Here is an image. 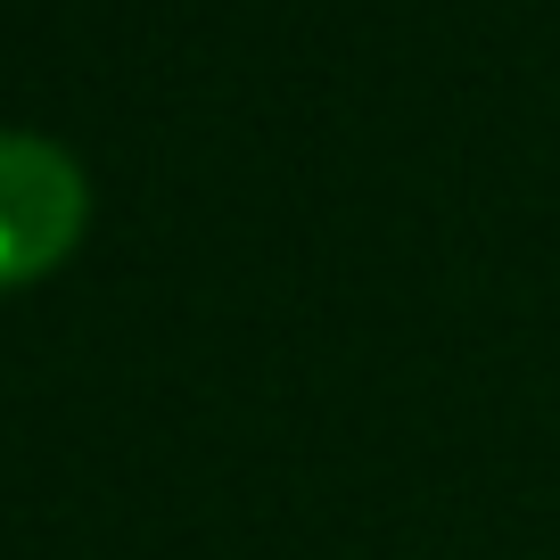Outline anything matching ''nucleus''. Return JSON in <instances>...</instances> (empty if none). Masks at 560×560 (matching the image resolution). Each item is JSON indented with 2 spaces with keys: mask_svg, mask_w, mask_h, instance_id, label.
Returning <instances> with one entry per match:
<instances>
[{
  "mask_svg": "<svg viewBox=\"0 0 560 560\" xmlns=\"http://www.w3.org/2000/svg\"><path fill=\"white\" fill-rule=\"evenodd\" d=\"M91 223V190L83 165L34 132H0V289L42 280L74 256Z\"/></svg>",
  "mask_w": 560,
  "mask_h": 560,
  "instance_id": "f257e3e1",
  "label": "nucleus"
}]
</instances>
